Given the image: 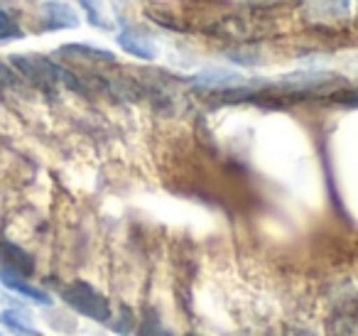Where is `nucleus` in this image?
<instances>
[{"instance_id": "f257e3e1", "label": "nucleus", "mask_w": 358, "mask_h": 336, "mask_svg": "<svg viewBox=\"0 0 358 336\" xmlns=\"http://www.w3.org/2000/svg\"><path fill=\"white\" fill-rule=\"evenodd\" d=\"M10 64H13V69L20 74L22 81L37 86V89L52 91V89H57V86L64 84L74 91H84L81 81L76 79L69 69L55 64V62L47 59V57H42V55H13Z\"/></svg>"}, {"instance_id": "f03ea898", "label": "nucleus", "mask_w": 358, "mask_h": 336, "mask_svg": "<svg viewBox=\"0 0 358 336\" xmlns=\"http://www.w3.org/2000/svg\"><path fill=\"white\" fill-rule=\"evenodd\" d=\"M59 297L64 304H69L71 309L76 312V314L86 316V319H91V321L108 324V321L113 319V309H110L108 297L84 280H71V282H66V285H62Z\"/></svg>"}, {"instance_id": "7ed1b4c3", "label": "nucleus", "mask_w": 358, "mask_h": 336, "mask_svg": "<svg viewBox=\"0 0 358 336\" xmlns=\"http://www.w3.org/2000/svg\"><path fill=\"white\" fill-rule=\"evenodd\" d=\"M353 0H304L302 15L312 25H338L351 15Z\"/></svg>"}, {"instance_id": "20e7f679", "label": "nucleus", "mask_w": 358, "mask_h": 336, "mask_svg": "<svg viewBox=\"0 0 358 336\" xmlns=\"http://www.w3.org/2000/svg\"><path fill=\"white\" fill-rule=\"evenodd\" d=\"M0 267L15 272L20 277H30L35 272V258L22 246H17L15 241L0 236Z\"/></svg>"}, {"instance_id": "39448f33", "label": "nucleus", "mask_w": 358, "mask_h": 336, "mask_svg": "<svg viewBox=\"0 0 358 336\" xmlns=\"http://www.w3.org/2000/svg\"><path fill=\"white\" fill-rule=\"evenodd\" d=\"M115 40H118L120 50L128 52L130 57H138V59H143V62H152L155 57H157V50H155L152 40H150L148 35H143V32L133 25L120 27Z\"/></svg>"}, {"instance_id": "423d86ee", "label": "nucleus", "mask_w": 358, "mask_h": 336, "mask_svg": "<svg viewBox=\"0 0 358 336\" xmlns=\"http://www.w3.org/2000/svg\"><path fill=\"white\" fill-rule=\"evenodd\" d=\"M79 25V18L66 3H45L40 10V27L45 32L66 30V27Z\"/></svg>"}, {"instance_id": "0eeeda50", "label": "nucleus", "mask_w": 358, "mask_h": 336, "mask_svg": "<svg viewBox=\"0 0 358 336\" xmlns=\"http://www.w3.org/2000/svg\"><path fill=\"white\" fill-rule=\"evenodd\" d=\"M0 282H3V285H6L8 290L15 292V295H20V297H25V300L35 302V304L50 307L52 302H55V300L50 297V292H47V290H42V287L32 285V282H27L25 277L15 275V272L3 270V267H0Z\"/></svg>"}, {"instance_id": "6e6552de", "label": "nucleus", "mask_w": 358, "mask_h": 336, "mask_svg": "<svg viewBox=\"0 0 358 336\" xmlns=\"http://www.w3.org/2000/svg\"><path fill=\"white\" fill-rule=\"evenodd\" d=\"M57 55L64 57V59H74V62H91V64H101V62H108L113 64L115 55L108 50H99V47L91 45H81V42H69V45H62L57 50Z\"/></svg>"}, {"instance_id": "1a4fd4ad", "label": "nucleus", "mask_w": 358, "mask_h": 336, "mask_svg": "<svg viewBox=\"0 0 358 336\" xmlns=\"http://www.w3.org/2000/svg\"><path fill=\"white\" fill-rule=\"evenodd\" d=\"M0 324L6 326L10 334L15 336H42L40 329L32 324V319H27L20 309H6L0 312Z\"/></svg>"}, {"instance_id": "9d476101", "label": "nucleus", "mask_w": 358, "mask_h": 336, "mask_svg": "<svg viewBox=\"0 0 358 336\" xmlns=\"http://www.w3.org/2000/svg\"><path fill=\"white\" fill-rule=\"evenodd\" d=\"M334 336H358V314L353 312H338L331 321Z\"/></svg>"}, {"instance_id": "9b49d317", "label": "nucleus", "mask_w": 358, "mask_h": 336, "mask_svg": "<svg viewBox=\"0 0 358 336\" xmlns=\"http://www.w3.org/2000/svg\"><path fill=\"white\" fill-rule=\"evenodd\" d=\"M22 84H25V81H22L20 74H17V71L13 69V64H8V62L0 59V94L20 91Z\"/></svg>"}, {"instance_id": "f8f14e48", "label": "nucleus", "mask_w": 358, "mask_h": 336, "mask_svg": "<svg viewBox=\"0 0 358 336\" xmlns=\"http://www.w3.org/2000/svg\"><path fill=\"white\" fill-rule=\"evenodd\" d=\"M25 37V32L20 30V25L15 22V18L8 10L0 8V42H10V40H20Z\"/></svg>"}, {"instance_id": "ddd939ff", "label": "nucleus", "mask_w": 358, "mask_h": 336, "mask_svg": "<svg viewBox=\"0 0 358 336\" xmlns=\"http://www.w3.org/2000/svg\"><path fill=\"white\" fill-rule=\"evenodd\" d=\"M81 6V10H84V15H86V20L91 22L94 27H103V30H108V22H106V18H103V10H101V6H99V0H76Z\"/></svg>"}, {"instance_id": "4468645a", "label": "nucleus", "mask_w": 358, "mask_h": 336, "mask_svg": "<svg viewBox=\"0 0 358 336\" xmlns=\"http://www.w3.org/2000/svg\"><path fill=\"white\" fill-rule=\"evenodd\" d=\"M135 336H172V331L164 329L157 316H145V319H140Z\"/></svg>"}, {"instance_id": "2eb2a0df", "label": "nucleus", "mask_w": 358, "mask_h": 336, "mask_svg": "<svg viewBox=\"0 0 358 336\" xmlns=\"http://www.w3.org/2000/svg\"><path fill=\"white\" fill-rule=\"evenodd\" d=\"M285 336H319V334L312 329H307V326H292V329L285 331Z\"/></svg>"}, {"instance_id": "dca6fc26", "label": "nucleus", "mask_w": 358, "mask_h": 336, "mask_svg": "<svg viewBox=\"0 0 358 336\" xmlns=\"http://www.w3.org/2000/svg\"><path fill=\"white\" fill-rule=\"evenodd\" d=\"M255 8H275V6H285V3H292V0H250Z\"/></svg>"}, {"instance_id": "f3484780", "label": "nucleus", "mask_w": 358, "mask_h": 336, "mask_svg": "<svg viewBox=\"0 0 358 336\" xmlns=\"http://www.w3.org/2000/svg\"><path fill=\"white\" fill-rule=\"evenodd\" d=\"M189 336H194V334H189Z\"/></svg>"}]
</instances>
